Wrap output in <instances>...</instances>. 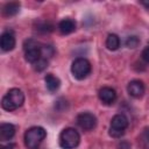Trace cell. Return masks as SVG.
Wrapping results in <instances>:
<instances>
[{
	"mask_svg": "<svg viewBox=\"0 0 149 149\" xmlns=\"http://www.w3.org/2000/svg\"><path fill=\"white\" fill-rule=\"evenodd\" d=\"M24 102V94L19 88H10L1 100V107L6 111H15Z\"/></svg>",
	"mask_w": 149,
	"mask_h": 149,
	"instance_id": "1",
	"label": "cell"
},
{
	"mask_svg": "<svg viewBox=\"0 0 149 149\" xmlns=\"http://www.w3.org/2000/svg\"><path fill=\"white\" fill-rule=\"evenodd\" d=\"M45 136H47V132L43 127L40 126L31 127L24 133V137H23L24 146L28 149H38Z\"/></svg>",
	"mask_w": 149,
	"mask_h": 149,
	"instance_id": "2",
	"label": "cell"
},
{
	"mask_svg": "<svg viewBox=\"0 0 149 149\" xmlns=\"http://www.w3.org/2000/svg\"><path fill=\"white\" fill-rule=\"evenodd\" d=\"M42 48L43 45L34 38H28L23 43L24 58L28 63L35 64L42 57Z\"/></svg>",
	"mask_w": 149,
	"mask_h": 149,
	"instance_id": "3",
	"label": "cell"
},
{
	"mask_svg": "<svg viewBox=\"0 0 149 149\" xmlns=\"http://www.w3.org/2000/svg\"><path fill=\"white\" fill-rule=\"evenodd\" d=\"M80 141V135L74 128H65L61 132L58 142L62 149H74Z\"/></svg>",
	"mask_w": 149,
	"mask_h": 149,
	"instance_id": "4",
	"label": "cell"
},
{
	"mask_svg": "<svg viewBox=\"0 0 149 149\" xmlns=\"http://www.w3.org/2000/svg\"><path fill=\"white\" fill-rule=\"evenodd\" d=\"M128 127V119L123 114H115L109 123L108 134L114 139H120Z\"/></svg>",
	"mask_w": 149,
	"mask_h": 149,
	"instance_id": "5",
	"label": "cell"
},
{
	"mask_svg": "<svg viewBox=\"0 0 149 149\" xmlns=\"http://www.w3.org/2000/svg\"><path fill=\"white\" fill-rule=\"evenodd\" d=\"M71 72L76 79L83 80L91 72V63L84 57H78L72 62Z\"/></svg>",
	"mask_w": 149,
	"mask_h": 149,
	"instance_id": "6",
	"label": "cell"
},
{
	"mask_svg": "<svg viewBox=\"0 0 149 149\" xmlns=\"http://www.w3.org/2000/svg\"><path fill=\"white\" fill-rule=\"evenodd\" d=\"M76 122H77V125L81 129H84V130H92L97 126V118H95L94 114H92L90 112H83V113L77 115Z\"/></svg>",
	"mask_w": 149,
	"mask_h": 149,
	"instance_id": "7",
	"label": "cell"
},
{
	"mask_svg": "<svg viewBox=\"0 0 149 149\" xmlns=\"http://www.w3.org/2000/svg\"><path fill=\"white\" fill-rule=\"evenodd\" d=\"M99 99L102 104L105 105H112L115 100H116V92L114 88L108 87V86H104L99 90L98 92Z\"/></svg>",
	"mask_w": 149,
	"mask_h": 149,
	"instance_id": "8",
	"label": "cell"
},
{
	"mask_svg": "<svg viewBox=\"0 0 149 149\" xmlns=\"http://www.w3.org/2000/svg\"><path fill=\"white\" fill-rule=\"evenodd\" d=\"M0 47H1L2 51H10V50L14 49V47H15V36H14L13 31L7 30V31H3L1 34Z\"/></svg>",
	"mask_w": 149,
	"mask_h": 149,
	"instance_id": "9",
	"label": "cell"
},
{
	"mask_svg": "<svg viewBox=\"0 0 149 149\" xmlns=\"http://www.w3.org/2000/svg\"><path fill=\"white\" fill-rule=\"evenodd\" d=\"M127 91H128L130 97L136 98V99L141 98L144 94V91H146L144 84L141 80H139V79H134V80L129 81V84L127 86Z\"/></svg>",
	"mask_w": 149,
	"mask_h": 149,
	"instance_id": "10",
	"label": "cell"
},
{
	"mask_svg": "<svg viewBox=\"0 0 149 149\" xmlns=\"http://www.w3.org/2000/svg\"><path fill=\"white\" fill-rule=\"evenodd\" d=\"M74 29H76V22H74V20H72L70 17H65V19L61 20L58 23V30L63 35L71 34L74 31Z\"/></svg>",
	"mask_w": 149,
	"mask_h": 149,
	"instance_id": "11",
	"label": "cell"
},
{
	"mask_svg": "<svg viewBox=\"0 0 149 149\" xmlns=\"http://www.w3.org/2000/svg\"><path fill=\"white\" fill-rule=\"evenodd\" d=\"M15 134V127L12 123H1L0 126V140L8 141Z\"/></svg>",
	"mask_w": 149,
	"mask_h": 149,
	"instance_id": "12",
	"label": "cell"
},
{
	"mask_svg": "<svg viewBox=\"0 0 149 149\" xmlns=\"http://www.w3.org/2000/svg\"><path fill=\"white\" fill-rule=\"evenodd\" d=\"M44 81H45V86L50 92H55L61 86V80L59 78H57L56 76H54L52 73H48L44 77Z\"/></svg>",
	"mask_w": 149,
	"mask_h": 149,
	"instance_id": "13",
	"label": "cell"
},
{
	"mask_svg": "<svg viewBox=\"0 0 149 149\" xmlns=\"http://www.w3.org/2000/svg\"><path fill=\"white\" fill-rule=\"evenodd\" d=\"M20 10V2H7L2 7V14L3 16H14L19 13Z\"/></svg>",
	"mask_w": 149,
	"mask_h": 149,
	"instance_id": "14",
	"label": "cell"
},
{
	"mask_svg": "<svg viewBox=\"0 0 149 149\" xmlns=\"http://www.w3.org/2000/svg\"><path fill=\"white\" fill-rule=\"evenodd\" d=\"M106 47H107L108 50H112V51L119 49V47H120V38H119V36L115 35V34H109L107 36V38H106Z\"/></svg>",
	"mask_w": 149,
	"mask_h": 149,
	"instance_id": "15",
	"label": "cell"
},
{
	"mask_svg": "<svg viewBox=\"0 0 149 149\" xmlns=\"http://www.w3.org/2000/svg\"><path fill=\"white\" fill-rule=\"evenodd\" d=\"M36 30L41 34H49L54 30V26L49 21H38L36 23Z\"/></svg>",
	"mask_w": 149,
	"mask_h": 149,
	"instance_id": "16",
	"label": "cell"
},
{
	"mask_svg": "<svg viewBox=\"0 0 149 149\" xmlns=\"http://www.w3.org/2000/svg\"><path fill=\"white\" fill-rule=\"evenodd\" d=\"M48 64H49V59H47V58H44V57H41V58H40L35 64H33V65H34V69H35L36 71L41 72V71H43V70L47 69Z\"/></svg>",
	"mask_w": 149,
	"mask_h": 149,
	"instance_id": "17",
	"label": "cell"
},
{
	"mask_svg": "<svg viewBox=\"0 0 149 149\" xmlns=\"http://www.w3.org/2000/svg\"><path fill=\"white\" fill-rule=\"evenodd\" d=\"M140 43V38L137 36H129L126 40V45L128 48H136Z\"/></svg>",
	"mask_w": 149,
	"mask_h": 149,
	"instance_id": "18",
	"label": "cell"
},
{
	"mask_svg": "<svg viewBox=\"0 0 149 149\" xmlns=\"http://www.w3.org/2000/svg\"><path fill=\"white\" fill-rule=\"evenodd\" d=\"M141 139H142V141H143L144 146L149 147V128H146V129L142 132Z\"/></svg>",
	"mask_w": 149,
	"mask_h": 149,
	"instance_id": "19",
	"label": "cell"
},
{
	"mask_svg": "<svg viewBox=\"0 0 149 149\" xmlns=\"http://www.w3.org/2000/svg\"><path fill=\"white\" fill-rule=\"evenodd\" d=\"M141 56H142V59H143L146 63H148V64H149V45H148V47H146V48L143 49V51H142Z\"/></svg>",
	"mask_w": 149,
	"mask_h": 149,
	"instance_id": "20",
	"label": "cell"
},
{
	"mask_svg": "<svg viewBox=\"0 0 149 149\" xmlns=\"http://www.w3.org/2000/svg\"><path fill=\"white\" fill-rule=\"evenodd\" d=\"M118 148H119V149H130V144H129L128 142L123 141V142H121V143L119 144Z\"/></svg>",
	"mask_w": 149,
	"mask_h": 149,
	"instance_id": "21",
	"label": "cell"
},
{
	"mask_svg": "<svg viewBox=\"0 0 149 149\" xmlns=\"http://www.w3.org/2000/svg\"><path fill=\"white\" fill-rule=\"evenodd\" d=\"M14 148H15V144L14 143H8L6 146H2L0 149H14Z\"/></svg>",
	"mask_w": 149,
	"mask_h": 149,
	"instance_id": "22",
	"label": "cell"
},
{
	"mask_svg": "<svg viewBox=\"0 0 149 149\" xmlns=\"http://www.w3.org/2000/svg\"><path fill=\"white\" fill-rule=\"evenodd\" d=\"M141 3H142L146 8H148V9H149V1H141Z\"/></svg>",
	"mask_w": 149,
	"mask_h": 149,
	"instance_id": "23",
	"label": "cell"
}]
</instances>
